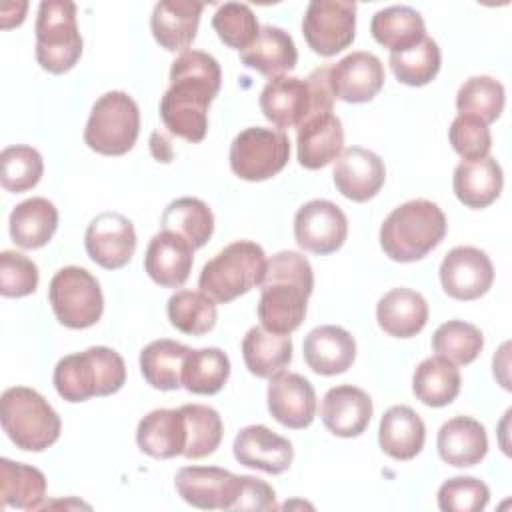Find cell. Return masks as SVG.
<instances>
[{"mask_svg": "<svg viewBox=\"0 0 512 512\" xmlns=\"http://www.w3.org/2000/svg\"><path fill=\"white\" fill-rule=\"evenodd\" d=\"M222 70L202 50L182 52L170 68V88L160 100V118L170 134L200 142L208 130V108L218 96Z\"/></svg>", "mask_w": 512, "mask_h": 512, "instance_id": "1", "label": "cell"}, {"mask_svg": "<svg viewBox=\"0 0 512 512\" xmlns=\"http://www.w3.org/2000/svg\"><path fill=\"white\" fill-rule=\"evenodd\" d=\"M258 302L262 328L274 334L294 332L304 316L314 288V272L306 256L282 250L268 260Z\"/></svg>", "mask_w": 512, "mask_h": 512, "instance_id": "2", "label": "cell"}, {"mask_svg": "<svg viewBox=\"0 0 512 512\" xmlns=\"http://www.w3.org/2000/svg\"><path fill=\"white\" fill-rule=\"evenodd\" d=\"M446 216L438 204L418 198L394 208L380 226V246L390 260L416 262L446 236Z\"/></svg>", "mask_w": 512, "mask_h": 512, "instance_id": "3", "label": "cell"}, {"mask_svg": "<svg viewBox=\"0 0 512 512\" xmlns=\"http://www.w3.org/2000/svg\"><path fill=\"white\" fill-rule=\"evenodd\" d=\"M54 388L66 402L116 394L126 382L122 356L106 346L64 356L54 368Z\"/></svg>", "mask_w": 512, "mask_h": 512, "instance_id": "4", "label": "cell"}, {"mask_svg": "<svg viewBox=\"0 0 512 512\" xmlns=\"http://www.w3.org/2000/svg\"><path fill=\"white\" fill-rule=\"evenodd\" d=\"M266 254L252 240H236L208 260L200 272L198 288L214 302L226 304L260 286L266 276Z\"/></svg>", "mask_w": 512, "mask_h": 512, "instance_id": "5", "label": "cell"}, {"mask_svg": "<svg viewBox=\"0 0 512 512\" xmlns=\"http://www.w3.org/2000/svg\"><path fill=\"white\" fill-rule=\"evenodd\" d=\"M0 420L6 436L16 448L42 452L50 448L62 430L60 416L48 400L32 388L14 386L2 394Z\"/></svg>", "mask_w": 512, "mask_h": 512, "instance_id": "6", "label": "cell"}, {"mask_svg": "<svg viewBox=\"0 0 512 512\" xmlns=\"http://www.w3.org/2000/svg\"><path fill=\"white\" fill-rule=\"evenodd\" d=\"M36 60L50 74H64L82 56V36L76 24V4L46 0L36 16Z\"/></svg>", "mask_w": 512, "mask_h": 512, "instance_id": "7", "label": "cell"}, {"mask_svg": "<svg viewBox=\"0 0 512 512\" xmlns=\"http://www.w3.org/2000/svg\"><path fill=\"white\" fill-rule=\"evenodd\" d=\"M140 112L132 96L120 90L102 94L88 116L84 142L104 156H122L136 144Z\"/></svg>", "mask_w": 512, "mask_h": 512, "instance_id": "8", "label": "cell"}, {"mask_svg": "<svg viewBox=\"0 0 512 512\" xmlns=\"http://www.w3.org/2000/svg\"><path fill=\"white\" fill-rule=\"evenodd\" d=\"M48 300L58 322L72 330L94 326L104 310V296L96 276L80 266H64L52 276Z\"/></svg>", "mask_w": 512, "mask_h": 512, "instance_id": "9", "label": "cell"}, {"mask_svg": "<svg viewBox=\"0 0 512 512\" xmlns=\"http://www.w3.org/2000/svg\"><path fill=\"white\" fill-rule=\"evenodd\" d=\"M290 160V140L282 130L252 126L236 134L230 144V168L248 182L276 176Z\"/></svg>", "mask_w": 512, "mask_h": 512, "instance_id": "10", "label": "cell"}, {"mask_svg": "<svg viewBox=\"0 0 512 512\" xmlns=\"http://www.w3.org/2000/svg\"><path fill=\"white\" fill-rule=\"evenodd\" d=\"M306 44L330 58L348 48L356 34V4L344 0H312L302 18Z\"/></svg>", "mask_w": 512, "mask_h": 512, "instance_id": "11", "label": "cell"}, {"mask_svg": "<svg viewBox=\"0 0 512 512\" xmlns=\"http://www.w3.org/2000/svg\"><path fill=\"white\" fill-rule=\"evenodd\" d=\"M348 236V218L330 200H310L294 216V238L300 248L314 254H332Z\"/></svg>", "mask_w": 512, "mask_h": 512, "instance_id": "12", "label": "cell"}, {"mask_svg": "<svg viewBox=\"0 0 512 512\" xmlns=\"http://www.w3.org/2000/svg\"><path fill=\"white\" fill-rule=\"evenodd\" d=\"M440 282L450 298L476 300L492 288L494 266L484 250L456 246L440 264Z\"/></svg>", "mask_w": 512, "mask_h": 512, "instance_id": "13", "label": "cell"}, {"mask_svg": "<svg viewBox=\"0 0 512 512\" xmlns=\"http://www.w3.org/2000/svg\"><path fill=\"white\" fill-rule=\"evenodd\" d=\"M240 482L242 476L216 466H186L174 478L180 498L202 510H232Z\"/></svg>", "mask_w": 512, "mask_h": 512, "instance_id": "14", "label": "cell"}, {"mask_svg": "<svg viewBox=\"0 0 512 512\" xmlns=\"http://www.w3.org/2000/svg\"><path fill=\"white\" fill-rule=\"evenodd\" d=\"M298 162L308 170H318L336 160L344 150V130L340 118L326 108H310L296 126Z\"/></svg>", "mask_w": 512, "mask_h": 512, "instance_id": "15", "label": "cell"}, {"mask_svg": "<svg viewBox=\"0 0 512 512\" xmlns=\"http://www.w3.org/2000/svg\"><path fill=\"white\" fill-rule=\"evenodd\" d=\"M84 246L92 262L106 270H118L134 256L136 232L124 214L102 212L88 224Z\"/></svg>", "mask_w": 512, "mask_h": 512, "instance_id": "16", "label": "cell"}, {"mask_svg": "<svg viewBox=\"0 0 512 512\" xmlns=\"http://www.w3.org/2000/svg\"><path fill=\"white\" fill-rule=\"evenodd\" d=\"M328 82L334 98L362 104L382 90L384 66L380 58L370 52H352L328 66Z\"/></svg>", "mask_w": 512, "mask_h": 512, "instance_id": "17", "label": "cell"}, {"mask_svg": "<svg viewBox=\"0 0 512 512\" xmlns=\"http://www.w3.org/2000/svg\"><path fill=\"white\" fill-rule=\"evenodd\" d=\"M268 410L286 428L302 430L316 416V392L308 378L296 372H278L268 384Z\"/></svg>", "mask_w": 512, "mask_h": 512, "instance_id": "18", "label": "cell"}, {"mask_svg": "<svg viewBox=\"0 0 512 512\" xmlns=\"http://www.w3.org/2000/svg\"><path fill=\"white\" fill-rule=\"evenodd\" d=\"M332 178L336 190L344 198L352 202H366L384 186L386 168L382 158L372 150L350 146L336 158Z\"/></svg>", "mask_w": 512, "mask_h": 512, "instance_id": "19", "label": "cell"}, {"mask_svg": "<svg viewBox=\"0 0 512 512\" xmlns=\"http://www.w3.org/2000/svg\"><path fill=\"white\" fill-rule=\"evenodd\" d=\"M234 458L248 468L266 474H282L294 460V448L288 438L272 432L262 424L242 428L232 444Z\"/></svg>", "mask_w": 512, "mask_h": 512, "instance_id": "20", "label": "cell"}, {"mask_svg": "<svg viewBox=\"0 0 512 512\" xmlns=\"http://www.w3.org/2000/svg\"><path fill=\"white\" fill-rule=\"evenodd\" d=\"M372 410V400L362 388L342 384L324 394L320 418L334 436L354 438L366 430Z\"/></svg>", "mask_w": 512, "mask_h": 512, "instance_id": "21", "label": "cell"}, {"mask_svg": "<svg viewBox=\"0 0 512 512\" xmlns=\"http://www.w3.org/2000/svg\"><path fill=\"white\" fill-rule=\"evenodd\" d=\"M260 110L276 128L298 126L312 106V94L306 80L296 76H276L260 92Z\"/></svg>", "mask_w": 512, "mask_h": 512, "instance_id": "22", "label": "cell"}, {"mask_svg": "<svg viewBox=\"0 0 512 512\" xmlns=\"http://www.w3.org/2000/svg\"><path fill=\"white\" fill-rule=\"evenodd\" d=\"M194 248L172 232H158L144 254L146 274L164 288H180L192 270Z\"/></svg>", "mask_w": 512, "mask_h": 512, "instance_id": "23", "label": "cell"}, {"mask_svg": "<svg viewBox=\"0 0 512 512\" xmlns=\"http://www.w3.org/2000/svg\"><path fill=\"white\" fill-rule=\"evenodd\" d=\"M302 352L310 370L322 376H336L352 366L356 342L348 330L326 324L308 332Z\"/></svg>", "mask_w": 512, "mask_h": 512, "instance_id": "24", "label": "cell"}, {"mask_svg": "<svg viewBox=\"0 0 512 512\" xmlns=\"http://www.w3.org/2000/svg\"><path fill=\"white\" fill-rule=\"evenodd\" d=\"M204 4L192 0H164L152 10L150 28L154 40L168 52H186L194 42Z\"/></svg>", "mask_w": 512, "mask_h": 512, "instance_id": "25", "label": "cell"}, {"mask_svg": "<svg viewBox=\"0 0 512 512\" xmlns=\"http://www.w3.org/2000/svg\"><path fill=\"white\" fill-rule=\"evenodd\" d=\"M436 448L440 458L456 468H468L484 460L488 452L486 428L470 418L456 416L442 424L436 438Z\"/></svg>", "mask_w": 512, "mask_h": 512, "instance_id": "26", "label": "cell"}, {"mask_svg": "<svg viewBox=\"0 0 512 512\" xmlns=\"http://www.w3.org/2000/svg\"><path fill=\"white\" fill-rule=\"evenodd\" d=\"M504 174L496 158L484 156L478 160H462L454 168L452 188L456 198L474 210L486 208L500 196Z\"/></svg>", "mask_w": 512, "mask_h": 512, "instance_id": "27", "label": "cell"}, {"mask_svg": "<svg viewBox=\"0 0 512 512\" xmlns=\"http://www.w3.org/2000/svg\"><path fill=\"white\" fill-rule=\"evenodd\" d=\"M138 448L152 458H174L186 448V422L178 410L158 408L148 412L136 428Z\"/></svg>", "mask_w": 512, "mask_h": 512, "instance_id": "28", "label": "cell"}, {"mask_svg": "<svg viewBox=\"0 0 512 512\" xmlns=\"http://www.w3.org/2000/svg\"><path fill=\"white\" fill-rule=\"evenodd\" d=\"M378 326L394 338H412L428 322V304L424 296L410 288L386 292L376 306Z\"/></svg>", "mask_w": 512, "mask_h": 512, "instance_id": "29", "label": "cell"}, {"mask_svg": "<svg viewBox=\"0 0 512 512\" xmlns=\"http://www.w3.org/2000/svg\"><path fill=\"white\" fill-rule=\"evenodd\" d=\"M426 426L410 406H392L378 428L380 448L394 460H412L424 448Z\"/></svg>", "mask_w": 512, "mask_h": 512, "instance_id": "30", "label": "cell"}, {"mask_svg": "<svg viewBox=\"0 0 512 512\" xmlns=\"http://www.w3.org/2000/svg\"><path fill=\"white\" fill-rule=\"evenodd\" d=\"M240 60L256 72L276 78L296 66L298 52L288 32L276 26H262L256 40L240 52Z\"/></svg>", "mask_w": 512, "mask_h": 512, "instance_id": "31", "label": "cell"}, {"mask_svg": "<svg viewBox=\"0 0 512 512\" xmlns=\"http://www.w3.org/2000/svg\"><path fill=\"white\" fill-rule=\"evenodd\" d=\"M10 238L24 250L46 246L58 228V210L46 198H28L10 212Z\"/></svg>", "mask_w": 512, "mask_h": 512, "instance_id": "32", "label": "cell"}, {"mask_svg": "<svg viewBox=\"0 0 512 512\" xmlns=\"http://www.w3.org/2000/svg\"><path fill=\"white\" fill-rule=\"evenodd\" d=\"M242 358L250 374L272 378L292 360V340L288 334H274L262 326H252L242 340Z\"/></svg>", "mask_w": 512, "mask_h": 512, "instance_id": "33", "label": "cell"}, {"mask_svg": "<svg viewBox=\"0 0 512 512\" xmlns=\"http://www.w3.org/2000/svg\"><path fill=\"white\" fill-rule=\"evenodd\" d=\"M370 32L380 46L390 50V54L410 50L426 38L424 20L420 12L410 6H388L378 10L372 16Z\"/></svg>", "mask_w": 512, "mask_h": 512, "instance_id": "34", "label": "cell"}, {"mask_svg": "<svg viewBox=\"0 0 512 512\" xmlns=\"http://www.w3.org/2000/svg\"><path fill=\"white\" fill-rule=\"evenodd\" d=\"M460 386L462 378L456 364L438 354L422 360L412 376L414 396L432 408L450 404L460 394Z\"/></svg>", "mask_w": 512, "mask_h": 512, "instance_id": "35", "label": "cell"}, {"mask_svg": "<svg viewBox=\"0 0 512 512\" xmlns=\"http://www.w3.org/2000/svg\"><path fill=\"white\" fill-rule=\"evenodd\" d=\"M160 226L162 230L184 238L194 250H198L210 240L214 232V216L206 202L200 198L184 196L172 200L164 208Z\"/></svg>", "mask_w": 512, "mask_h": 512, "instance_id": "36", "label": "cell"}, {"mask_svg": "<svg viewBox=\"0 0 512 512\" xmlns=\"http://www.w3.org/2000/svg\"><path fill=\"white\" fill-rule=\"evenodd\" d=\"M192 348L162 338L154 340L140 352V372L156 390H178L182 386L184 360Z\"/></svg>", "mask_w": 512, "mask_h": 512, "instance_id": "37", "label": "cell"}, {"mask_svg": "<svg viewBox=\"0 0 512 512\" xmlns=\"http://www.w3.org/2000/svg\"><path fill=\"white\" fill-rule=\"evenodd\" d=\"M46 494V476L28 464L0 460V504L2 508L34 510L42 506Z\"/></svg>", "mask_w": 512, "mask_h": 512, "instance_id": "38", "label": "cell"}, {"mask_svg": "<svg viewBox=\"0 0 512 512\" xmlns=\"http://www.w3.org/2000/svg\"><path fill=\"white\" fill-rule=\"evenodd\" d=\"M230 376V360L220 348L190 350L182 368V386L192 394L212 396Z\"/></svg>", "mask_w": 512, "mask_h": 512, "instance_id": "39", "label": "cell"}, {"mask_svg": "<svg viewBox=\"0 0 512 512\" xmlns=\"http://www.w3.org/2000/svg\"><path fill=\"white\" fill-rule=\"evenodd\" d=\"M166 312L170 324L188 336L210 332L218 318L216 302L202 290H178L170 296Z\"/></svg>", "mask_w": 512, "mask_h": 512, "instance_id": "40", "label": "cell"}, {"mask_svg": "<svg viewBox=\"0 0 512 512\" xmlns=\"http://www.w3.org/2000/svg\"><path fill=\"white\" fill-rule=\"evenodd\" d=\"M180 412L186 422V448L182 456L200 460L214 454L224 434L220 414L204 404H184L180 406Z\"/></svg>", "mask_w": 512, "mask_h": 512, "instance_id": "41", "label": "cell"}, {"mask_svg": "<svg viewBox=\"0 0 512 512\" xmlns=\"http://www.w3.org/2000/svg\"><path fill=\"white\" fill-rule=\"evenodd\" d=\"M504 102H506L504 86L490 76L468 78L456 94L458 112L466 116H474L484 124H492L500 118L504 110Z\"/></svg>", "mask_w": 512, "mask_h": 512, "instance_id": "42", "label": "cell"}, {"mask_svg": "<svg viewBox=\"0 0 512 512\" xmlns=\"http://www.w3.org/2000/svg\"><path fill=\"white\" fill-rule=\"evenodd\" d=\"M482 348L484 336L480 328L464 320H448L440 324L432 336V350L454 364L474 362Z\"/></svg>", "mask_w": 512, "mask_h": 512, "instance_id": "43", "label": "cell"}, {"mask_svg": "<svg viewBox=\"0 0 512 512\" xmlns=\"http://www.w3.org/2000/svg\"><path fill=\"white\" fill-rule=\"evenodd\" d=\"M388 60L398 82L406 86H426L436 78L442 56L436 40L426 36L422 42H418L410 50L390 54Z\"/></svg>", "mask_w": 512, "mask_h": 512, "instance_id": "44", "label": "cell"}, {"mask_svg": "<svg viewBox=\"0 0 512 512\" xmlns=\"http://www.w3.org/2000/svg\"><path fill=\"white\" fill-rule=\"evenodd\" d=\"M2 186L8 192L20 194L34 188L44 172V160L40 152L26 144L8 146L0 154Z\"/></svg>", "mask_w": 512, "mask_h": 512, "instance_id": "45", "label": "cell"}, {"mask_svg": "<svg viewBox=\"0 0 512 512\" xmlns=\"http://www.w3.org/2000/svg\"><path fill=\"white\" fill-rule=\"evenodd\" d=\"M212 28L218 38L234 50H246L258 36L260 26L248 4L226 2L212 16Z\"/></svg>", "mask_w": 512, "mask_h": 512, "instance_id": "46", "label": "cell"}, {"mask_svg": "<svg viewBox=\"0 0 512 512\" xmlns=\"http://www.w3.org/2000/svg\"><path fill=\"white\" fill-rule=\"evenodd\" d=\"M488 500V486L474 476H454L438 488V508L444 512H480Z\"/></svg>", "mask_w": 512, "mask_h": 512, "instance_id": "47", "label": "cell"}, {"mask_svg": "<svg viewBox=\"0 0 512 512\" xmlns=\"http://www.w3.org/2000/svg\"><path fill=\"white\" fill-rule=\"evenodd\" d=\"M448 140L454 152L462 156V160L484 158L492 148V136H490L488 124L466 114H458L452 120L448 128Z\"/></svg>", "mask_w": 512, "mask_h": 512, "instance_id": "48", "label": "cell"}, {"mask_svg": "<svg viewBox=\"0 0 512 512\" xmlns=\"http://www.w3.org/2000/svg\"><path fill=\"white\" fill-rule=\"evenodd\" d=\"M38 288V268L36 264L12 250L0 254V294L6 298H22Z\"/></svg>", "mask_w": 512, "mask_h": 512, "instance_id": "49", "label": "cell"}, {"mask_svg": "<svg viewBox=\"0 0 512 512\" xmlns=\"http://www.w3.org/2000/svg\"><path fill=\"white\" fill-rule=\"evenodd\" d=\"M276 492L270 484L256 476H242L240 490L232 504V510H276Z\"/></svg>", "mask_w": 512, "mask_h": 512, "instance_id": "50", "label": "cell"}]
</instances>
